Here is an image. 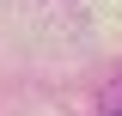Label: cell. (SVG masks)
<instances>
[{"label": "cell", "instance_id": "1", "mask_svg": "<svg viewBox=\"0 0 122 116\" xmlns=\"http://www.w3.org/2000/svg\"><path fill=\"white\" fill-rule=\"evenodd\" d=\"M98 110H104V116H122V79H110V86H104V98H98Z\"/></svg>", "mask_w": 122, "mask_h": 116}]
</instances>
